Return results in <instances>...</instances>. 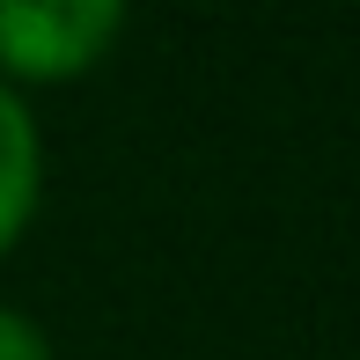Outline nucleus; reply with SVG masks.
Here are the masks:
<instances>
[{"mask_svg": "<svg viewBox=\"0 0 360 360\" xmlns=\"http://www.w3.org/2000/svg\"><path fill=\"white\" fill-rule=\"evenodd\" d=\"M125 15L110 0H0V67L22 81H59L103 59Z\"/></svg>", "mask_w": 360, "mask_h": 360, "instance_id": "nucleus-1", "label": "nucleus"}, {"mask_svg": "<svg viewBox=\"0 0 360 360\" xmlns=\"http://www.w3.org/2000/svg\"><path fill=\"white\" fill-rule=\"evenodd\" d=\"M37 184H44L37 125H30L15 81H0V250L30 228V214H37Z\"/></svg>", "mask_w": 360, "mask_h": 360, "instance_id": "nucleus-2", "label": "nucleus"}, {"mask_svg": "<svg viewBox=\"0 0 360 360\" xmlns=\"http://www.w3.org/2000/svg\"><path fill=\"white\" fill-rule=\"evenodd\" d=\"M0 360H52V346H44V331L30 316H15L8 302H0Z\"/></svg>", "mask_w": 360, "mask_h": 360, "instance_id": "nucleus-3", "label": "nucleus"}]
</instances>
